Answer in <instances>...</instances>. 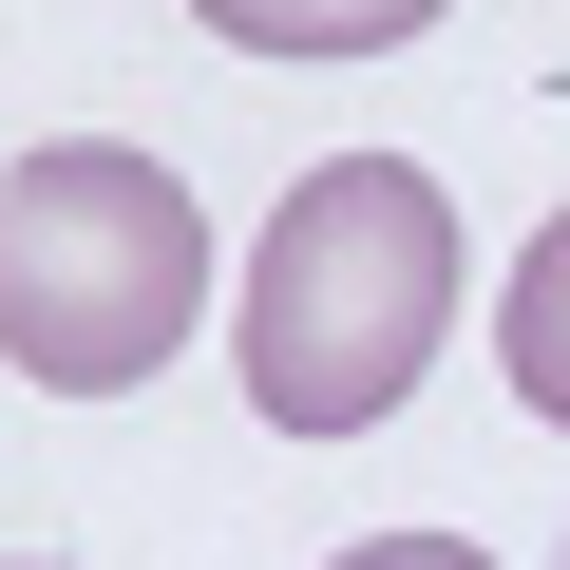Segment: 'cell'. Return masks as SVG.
<instances>
[{
	"label": "cell",
	"mask_w": 570,
	"mask_h": 570,
	"mask_svg": "<svg viewBox=\"0 0 570 570\" xmlns=\"http://www.w3.org/2000/svg\"><path fill=\"white\" fill-rule=\"evenodd\" d=\"M438 324H456V190L400 171V153H324L305 190L266 209L247 305H228L247 400H266L285 438H362V419H400V381L438 362Z\"/></svg>",
	"instance_id": "obj_1"
},
{
	"label": "cell",
	"mask_w": 570,
	"mask_h": 570,
	"mask_svg": "<svg viewBox=\"0 0 570 570\" xmlns=\"http://www.w3.org/2000/svg\"><path fill=\"white\" fill-rule=\"evenodd\" d=\"M209 39H247V58H400L438 0H190Z\"/></svg>",
	"instance_id": "obj_3"
},
{
	"label": "cell",
	"mask_w": 570,
	"mask_h": 570,
	"mask_svg": "<svg viewBox=\"0 0 570 570\" xmlns=\"http://www.w3.org/2000/svg\"><path fill=\"white\" fill-rule=\"evenodd\" d=\"M209 305V209L171 190V153L115 134H39L0 171V343H20L39 400H115L190 343Z\"/></svg>",
	"instance_id": "obj_2"
},
{
	"label": "cell",
	"mask_w": 570,
	"mask_h": 570,
	"mask_svg": "<svg viewBox=\"0 0 570 570\" xmlns=\"http://www.w3.org/2000/svg\"><path fill=\"white\" fill-rule=\"evenodd\" d=\"M39 570H58V551H39Z\"/></svg>",
	"instance_id": "obj_6"
},
{
	"label": "cell",
	"mask_w": 570,
	"mask_h": 570,
	"mask_svg": "<svg viewBox=\"0 0 570 570\" xmlns=\"http://www.w3.org/2000/svg\"><path fill=\"white\" fill-rule=\"evenodd\" d=\"M494 362H513V400L570 438V228H532V266H513V305H494Z\"/></svg>",
	"instance_id": "obj_4"
},
{
	"label": "cell",
	"mask_w": 570,
	"mask_h": 570,
	"mask_svg": "<svg viewBox=\"0 0 570 570\" xmlns=\"http://www.w3.org/2000/svg\"><path fill=\"white\" fill-rule=\"evenodd\" d=\"M551 570H570V551H551Z\"/></svg>",
	"instance_id": "obj_7"
},
{
	"label": "cell",
	"mask_w": 570,
	"mask_h": 570,
	"mask_svg": "<svg viewBox=\"0 0 570 570\" xmlns=\"http://www.w3.org/2000/svg\"><path fill=\"white\" fill-rule=\"evenodd\" d=\"M324 570H494L475 532H362V551H324Z\"/></svg>",
	"instance_id": "obj_5"
}]
</instances>
